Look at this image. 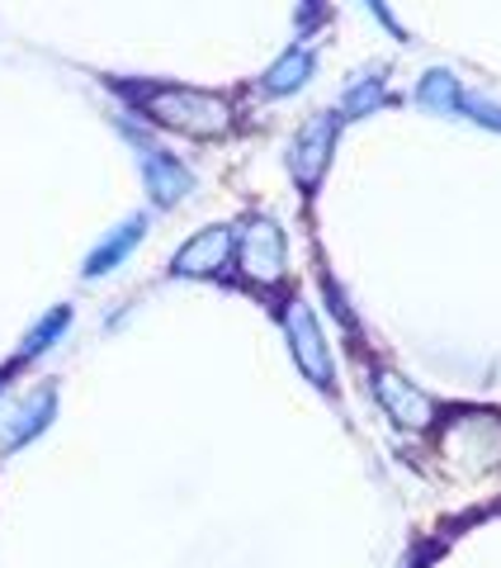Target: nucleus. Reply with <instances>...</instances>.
Segmentation results:
<instances>
[{"instance_id": "obj_4", "label": "nucleus", "mask_w": 501, "mask_h": 568, "mask_svg": "<svg viewBox=\"0 0 501 568\" xmlns=\"http://www.w3.org/2000/svg\"><path fill=\"white\" fill-rule=\"evenodd\" d=\"M279 323H284V336H289V351H294V361L298 369L308 375L317 388H336V365H331V351H327V336H321L317 327V317L313 308L303 304V298H289L279 313Z\"/></svg>"}, {"instance_id": "obj_1", "label": "nucleus", "mask_w": 501, "mask_h": 568, "mask_svg": "<svg viewBox=\"0 0 501 568\" xmlns=\"http://www.w3.org/2000/svg\"><path fill=\"white\" fill-rule=\"evenodd\" d=\"M114 91L133 104L142 119L161 123L185 138H227L232 133V100L213 91H194V85L171 81H114Z\"/></svg>"}, {"instance_id": "obj_2", "label": "nucleus", "mask_w": 501, "mask_h": 568, "mask_svg": "<svg viewBox=\"0 0 501 568\" xmlns=\"http://www.w3.org/2000/svg\"><path fill=\"white\" fill-rule=\"evenodd\" d=\"M232 256H237L250 290H275V284H284V271H289V242H284L270 213H250L237 233V252Z\"/></svg>"}, {"instance_id": "obj_16", "label": "nucleus", "mask_w": 501, "mask_h": 568, "mask_svg": "<svg viewBox=\"0 0 501 568\" xmlns=\"http://www.w3.org/2000/svg\"><path fill=\"white\" fill-rule=\"evenodd\" d=\"M365 6L374 10V20H379V24L388 29V33H398V39H407V29H402L398 20H392V14H388V6H384V0H365Z\"/></svg>"}, {"instance_id": "obj_11", "label": "nucleus", "mask_w": 501, "mask_h": 568, "mask_svg": "<svg viewBox=\"0 0 501 568\" xmlns=\"http://www.w3.org/2000/svg\"><path fill=\"white\" fill-rule=\"evenodd\" d=\"M142 233H147V219H142V213H133V219H123V223L114 227V233L104 237V242L95 246V252H91V261H85V280H100V275H110L114 265H119V261L129 256L133 246L142 242Z\"/></svg>"}, {"instance_id": "obj_10", "label": "nucleus", "mask_w": 501, "mask_h": 568, "mask_svg": "<svg viewBox=\"0 0 501 568\" xmlns=\"http://www.w3.org/2000/svg\"><path fill=\"white\" fill-rule=\"evenodd\" d=\"M313 67H317L313 48H289V52H284V58L260 77V95H270V100H279V95H298L303 85L313 81Z\"/></svg>"}, {"instance_id": "obj_5", "label": "nucleus", "mask_w": 501, "mask_h": 568, "mask_svg": "<svg viewBox=\"0 0 501 568\" xmlns=\"http://www.w3.org/2000/svg\"><path fill=\"white\" fill-rule=\"evenodd\" d=\"M123 133L133 138V148H137V166H142V181H147V194H152V204L156 209H171V204H181L185 194L194 190V171L185 162H175V156L166 148H156V142H147L137 129H129L123 123Z\"/></svg>"}, {"instance_id": "obj_12", "label": "nucleus", "mask_w": 501, "mask_h": 568, "mask_svg": "<svg viewBox=\"0 0 501 568\" xmlns=\"http://www.w3.org/2000/svg\"><path fill=\"white\" fill-rule=\"evenodd\" d=\"M417 100H421V110H431V114H459L463 91H459L454 71H440V67H436V71H426V81H421Z\"/></svg>"}, {"instance_id": "obj_9", "label": "nucleus", "mask_w": 501, "mask_h": 568, "mask_svg": "<svg viewBox=\"0 0 501 568\" xmlns=\"http://www.w3.org/2000/svg\"><path fill=\"white\" fill-rule=\"evenodd\" d=\"M58 417V388L52 384H43L39 394H29L14 413L6 417V432H0V446L6 450H20V446H29L33 436H43L48 432V422Z\"/></svg>"}, {"instance_id": "obj_7", "label": "nucleus", "mask_w": 501, "mask_h": 568, "mask_svg": "<svg viewBox=\"0 0 501 568\" xmlns=\"http://www.w3.org/2000/svg\"><path fill=\"white\" fill-rule=\"evenodd\" d=\"M374 398H379L384 413L407 426V432H426L436 417V403L421 394V388H411L398 369H388V365H374Z\"/></svg>"}, {"instance_id": "obj_14", "label": "nucleus", "mask_w": 501, "mask_h": 568, "mask_svg": "<svg viewBox=\"0 0 501 568\" xmlns=\"http://www.w3.org/2000/svg\"><path fill=\"white\" fill-rule=\"evenodd\" d=\"M379 104H388V91H384V81H379V71L374 77H355V85L346 91L341 100V119H355V114H369V110H379Z\"/></svg>"}, {"instance_id": "obj_6", "label": "nucleus", "mask_w": 501, "mask_h": 568, "mask_svg": "<svg viewBox=\"0 0 501 568\" xmlns=\"http://www.w3.org/2000/svg\"><path fill=\"white\" fill-rule=\"evenodd\" d=\"M232 252H237V233L223 223H213V227H200L181 252L171 256V275H181V280H213V275H223L227 271V261Z\"/></svg>"}, {"instance_id": "obj_15", "label": "nucleus", "mask_w": 501, "mask_h": 568, "mask_svg": "<svg viewBox=\"0 0 501 568\" xmlns=\"http://www.w3.org/2000/svg\"><path fill=\"white\" fill-rule=\"evenodd\" d=\"M459 114H469L473 123H482V129H497L501 133V110L492 100H482V95H463L459 100Z\"/></svg>"}, {"instance_id": "obj_3", "label": "nucleus", "mask_w": 501, "mask_h": 568, "mask_svg": "<svg viewBox=\"0 0 501 568\" xmlns=\"http://www.w3.org/2000/svg\"><path fill=\"white\" fill-rule=\"evenodd\" d=\"M336 133H341V114H313L289 142V175L298 181L303 200H313L321 175L331 166V148H336Z\"/></svg>"}, {"instance_id": "obj_13", "label": "nucleus", "mask_w": 501, "mask_h": 568, "mask_svg": "<svg viewBox=\"0 0 501 568\" xmlns=\"http://www.w3.org/2000/svg\"><path fill=\"white\" fill-rule=\"evenodd\" d=\"M67 327H71V308H52V313L43 317V323L29 332V342H24V351H20V355H14V365H29V361H39V355H43L52 342H58V336H62ZM14 365H10V369H14Z\"/></svg>"}, {"instance_id": "obj_8", "label": "nucleus", "mask_w": 501, "mask_h": 568, "mask_svg": "<svg viewBox=\"0 0 501 568\" xmlns=\"http://www.w3.org/2000/svg\"><path fill=\"white\" fill-rule=\"evenodd\" d=\"M497 426H501V417H492V413H463L459 422H450V432H444V450H450V459H463V469H501V450L482 446V436H492Z\"/></svg>"}]
</instances>
